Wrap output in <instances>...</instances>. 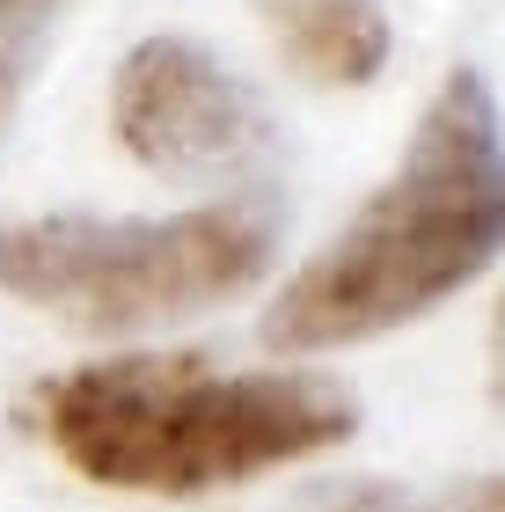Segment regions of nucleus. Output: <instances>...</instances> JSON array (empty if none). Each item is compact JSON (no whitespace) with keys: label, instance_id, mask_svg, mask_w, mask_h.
Segmentation results:
<instances>
[{"label":"nucleus","instance_id":"obj_3","mask_svg":"<svg viewBox=\"0 0 505 512\" xmlns=\"http://www.w3.org/2000/svg\"><path fill=\"white\" fill-rule=\"evenodd\" d=\"M286 213L235 191L191 213H37L0 227V293L88 337L213 315L279 264Z\"/></svg>","mask_w":505,"mask_h":512},{"label":"nucleus","instance_id":"obj_1","mask_svg":"<svg viewBox=\"0 0 505 512\" xmlns=\"http://www.w3.org/2000/svg\"><path fill=\"white\" fill-rule=\"evenodd\" d=\"M30 425L96 491L205 498L344 447L359 432V395L308 366L118 352L44 381L30 395Z\"/></svg>","mask_w":505,"mask_h":512},{"label":"nucleus","instance_id":"obj_6","mask_svg":"<svg viewBox=\"0 0 505 512\" xmlns=\"http://www.w3.org/2000/svg\"><path fill=\"white\" fill-rule=\"evenodd\" d=\"M66 0H0V125H8V110L22 103V88H30L44 44H52V15Z\"/></svg>","mask_w":505,"mask_h":512},{"label":"nucleus","instance_id":"obj_8","mask_svg":"<svg viewBox=\"0 0 505 512\" xmlns=\"http://www.w3.org/2000/svg\"><path fill=\"white\" fill-rule=\"evenodd\" d=\"M432 512H505V483L498 476H476V483H454V491L432 505Z\"/></svg>","mask_w":505,"mask_h":512},{"label":"nucleus","instance_id":"obj_4","mask_svg":"<svg viewBox=\"0 0 505 512\" xmlns=\"http://www.w3.org/2000/svg\"><path fill=\"white\" fill-rule=\"evenodd\" d=\"M110 132L154 176H235L264 154L271 118L205 44L147 37L110 81Z\"/></svg>","mask_w":505,"mask_h":512},{"label":"nucleus","instance_id":"obj_7","mask_svg":"<svg viewBox=\"0 0 505 512\" xmlns=\"http://www.w3.org/2000/svg\"><path fill=\"white\" fill-rule=\"evenodd\" d=\"M308 512H410V498L396 483H374V476H352V483H323L308 498Z\"/></svg>","mask_w":505,"mask_h":512},{"label":"nucleus","instance_id":"obj_5","mask_svg":"<svg viewBox=\"0 0 505 512\" xmlns=\"http://www.w3.org/2000/svg\"><path fill=\"white\" fill-rule=\"evenodd\" d=\"M271 44L315 88H366L388 66V15L381 0H257Z\"/></svg>","mask_w":505,"mask_h":512},{"label":"nucleus","instance_id":"obj_2","mask_svg":"<svg viewBox=\"0 0 505 512\" xmlns=\"http://www.w3.org/2000/svg\"><path fill=\"white\" fill-rule=\"evenodd\" d=\"M505 235V147L498 96L462 66L440 81L388 183L352 213V227L308 256L264 315L271 352H344L432 315L469 278L491 271Z\"/></svg>","mask_w":505,"mask_h":512}]
</instances>
